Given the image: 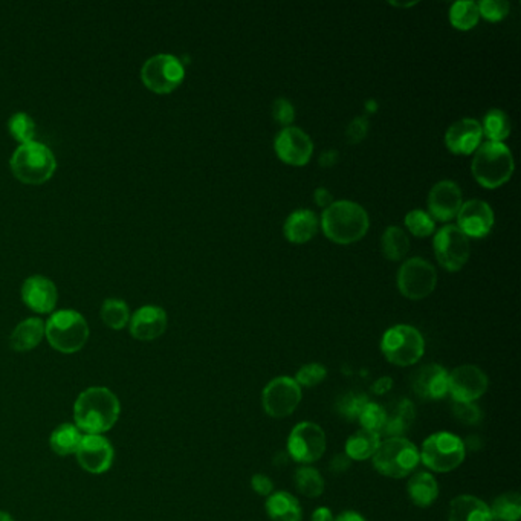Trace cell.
I'll list each match as a JSON object with an SVG mask.
<instances>
[{
    "label": "cell",
    "mask_w": 521,
    "mask_h": 521,
    "mask_svg": "<svg viewBox=\"0 0 521 521\" xmlns=\"http://www.w3.org/2000/svg\"><path fill=\"white\" fill-rule=\"evenodd\" d=\"M381 246H383L384 256L389 260H403L410 250L409 236L399 226H389L384 232Z\"/></svg>",
    "instance_id": "obj_32"
},
{
    "label": "cell",
    "mask_w": 521,
    "mask_h": 521,
    "mask_svg": "<svg viewBox=\"0 0 521 521\" xmlns=\"http://www.w3.org/2000/svg\"><path fill=\"white\" fill-rule=\"evenodd\" d=\"M381 476L390 478H409L421 463L419 448L407 438H387L381 440L372 458Z\"/></svg>",
    "instance_id": "obj_4"
},
{
    "label": "cell",
    "mask_w": 521,
    "mask_h": 521,
    "mask_svg": "<svg viewBox=\"0 0 521 521\" xmlns=\"http://www.w3.org/2000/svg\"><path fill=\"white\" fill-rule=\"evenodd\" d=\"M314 199L318 207L327 208L334 204V202H332V194H330L329 190L325 187L317 188V190H315Z\"/></svg>",
    "instance_id": "obj_49"
},
{
    "label": "cell",
    "mask_w": 521,
    "mask_h": 521,
    "mask_svg": "<svg viewBox=\"0 0 521 521\" xmlns=\"http://www.w3.org/2000/svg\"><path fill=\"white\" fill-rule=\"evenodd\" d=\"M448 521H494L491 509L482 498L469 494L454 497L448 509Z\"/></svg>",
    "instance_id": "obj_24"
},
{
    "label": "cell",
    "mask_w": 521,
    "mask_h": 521,
    "mask_svg": "<svg viewBox=\"0 0 521 521\" xmlns=\"http://www.w3.org/2000/svg\"><path fill=\"white\" fill-rule=\"evenodd\" d=\"M334 512L330 511L329 507H320L315 509L310 521H334Z\"/></svg>",
    "instance_id": "obj_50"
},
{
    "label": "cell",
    "mask_w": 521,
    "mask_h": 521,
    "mask_svg": "<svg viewBox=\"0 0 521 521\" xmlns=\"http://www.w3.org/2000/svg\"><path fill=\"white\" fill-rule=\"evenodd\" d=\"M272 118L276 119L277 123L281 124V126L290 128V124L294 123V119H296V109L288 99H277L272 104Z\"/></svg>",
    "instance_id": "obj_44"
},
{
    "label": "cell",
    "mask_w": 521,
    "mask_h": 521,
    "mask_svg": "<svg viewBox=\"0 0 521 521\" xmlns=\"http://www.w3.org/2000/svg\"><path fill=\"white\" fill-rule=\"evenodd\" d=\"M438 285V272L431 263L414 257L405 261L398 272V289L409 300H423L433 294Z\"/></svg>",
    "instance_id": "obj_10"
},
{
    "label": "cell",
    "mask_w": 521,
    "mask_h": 521,
    "mask_svg": "<svg viewBox=\"0 0 521 521\" xmlns=\"http://www.w3.org/2000/svg\"><path fill=\"white\" fill-rule=\"evenodd\" d=\"M369 133V119L365 117H358L347 126L346 139L349 144H358L367 137Z\"/></svg>",
    "instance_id": "obj_45"
},
{
    "label": "cell",
    "mask_w": 521,
    "mask_h": 521,
    "mask_svg": "<svg viewBox=\"0 0 521 521\" xmlns=\"http://www.w3.org/2000/svg\"><path fill=\"white\" fill-rule=\"evenodd\" d=\"M75 456L84 471L104 474L113 465L115 451L112 443L103 434H84Z\"/></svg>",
    "instance_id": "obj_15"
},
{
    "label": "cell",
    "mask_w": 521,
    "mask_h": 521,
    "mask_svg": "<svg viewBox=\"0 0 521 521\" xmlns=\"http://www.w3.org/2000/svg\"><path fill=\"white\" fill-rule=\"evenodd\" d=\"M101 318L110 329H123L130 321L128 303L118 298H108L101 306Z\"/></svg>",
    "instance_id": "obj_36"
},
{
    "label": "cell",
    "mask_w": 521,
    "mask_h": 521,
    "mask_svg": "<svg viewBox=\"0 0 521 521\" xmlns=\"http://www.w3.org/2000/svg\"><path fill=\"white\" fill-rule=\"evenodd\" d=\"M55 156L48 146L39 141L20 144L11 156V168L20 181L42 184L54 173Z\"/></svg>",
    "instance_id": "obj_7"
},
{
    "label": "cell",
    "mask_w": 521,
    "mask_h": 521,
    "mask_svg": "<svg viewBox=\"0 0 521 521\" xmlns=\"http://www.w3.org/2000/svg\"><path fill=\"white\" fill-rule=\"evenodd\" d=\"M84 434L75 427V423H62L55 428L50 438L51 450L57 456H71L79 450Z\"/></svg>",
    "instance_id": "obj_30"
},
{
    "label": "cell",
    "mask_w": 521,
    "mask_h": 521,
    "mask_svg": "<svg viewBox=\"0 0 521 521\" xmlns=\"http://www.w3.org/2000/svg\"><path fill=\"white\" fill-rule=\"evenodd\" d=\"M462 205V190L452 181H440L428 194V208L433 221H452L454 217H458Z\"/></svg>",
    "instance_id": "obj_17"
},
{
    "label": "cell",
    "mask_w": 521,
    "mask_h": 521,
    "mask_svg": "<svg viewBox=\"0 0 521 521\" xmlns=\"http://www.w3.org/2000/svg\"><path fill=\"white\" fill-rule=\"evenodd\" d=\"M381 352L390 365L409 367L422 359L425 339L413 326H393L383 335Z\"/></svg>",
    "instance_id": "obj_8"
},
{
    "label": "cell",
    "mask_w": 521,
    "mask_h": 521,
    "mask_svg": "<svg viewBox=\"0 0 521 521\" xmlns=\"http://www.w3.org/2000/svg\"><path fill=\"white\" fill-rule=\"evenodd\" d=\"M350 465H352V460L346 454H338L330 462V471L334 474H343L349 469Z\"/></svg>",
    "instance_id": "obj_48"
},
{
    "label": "cell",
    "mask_w": 521,
    "mask_h": 521,
    "mask_svg": "<svg viewBox=\"0 0 521 521\" xmlns=\"http://www.w3.org/2000/svg\"><path fill=\"white\" fill-rule=\"evenodd\" d=\"M405 226L416 237L431 236L434 232L433 217L422 210H413L405 216Z\"/></svg>",
    "instance_id": "obj_40"
},
{
    "label": "cell",
    "mask_w": 521,
    "mask_h": 521,
    "mask_svg": "<svg viewBox=\"0 0 521 521\" xmlns=\"http://www.w3.org/2000/svg\"><path fill=\"white\" fill-rule=\"evenodd\" d=\"M433 248L439 263L450 272L462 270L471 254L469 239L458 225H447L439 230L434 236Z\"/></svg>",
    "instance_id": "obj_13"
},
{
    "label": "cell",
    "mask_w": 521,
    "mask_h": 521,
    "mask_svg": "<svg viewBox=\"0 0 521 521\" xmlns=\"http://www.w3.org/2000/svg\"><path fill=\"white\" fill-rule=\"evenodd\" d=\"M320 221L314 212L310 210H297L292 213L285 222V237L290 243H306L310 239H314L315 234L318 232Z\"/></svg>",
    "instance_id": "obj_25"
},
{
    "label": "cell",
    "mask_w": 521,
    "mask_h": 521,
    "mask_svg": "<svg viewBox=\"0 0 521 521\" xmlns=\"http://www.w3.org/2000/svg\"><path fill=\"white\" fill-rule=\"evenodd\" d=\"M494 212L485 201H468L458 214V228L469 239H482L491 232Z\"/></svg>",
    "instance_id": "obj_18"
},
{
    "label": "cell",
    "mask_w": 521,
    "mask_h": 521,
    "mask_svg": "<svg viewBox=\"0 0 521 521\" xmlns=\"http://www.w3.org/2000/svg\"><path fill=\"white\" fill-rule=\"evenodd\" d=\"M121 403L106 387H89L74 403L75 427L84 434H103L118 422Z\"/></svg>",
    "instance_id": "obj_1"
},
{
    "label": "cell",
    "mask_w": 521,
    "mask_h": 521,
    "mask_svg": "<svg viewBox=\"0 0 521 521\" xmlns=\"http://www.w3.org/2000/svg\"><path fill=\"white\" fill-rule=\"evenodd\" d=\"M44 336V323L40 318L31 317L17 325L11 334L10 345L17 352H28L40 345Z\"/></svg>",
    "instance_id": "obj_28"
},
{
    "label": "cell",
    "mask_w": 521,
    "mask_h": 521,
    "mask_svg": "<svg viewBox=\"0 0 521 521\" xmlns=\"http://www.w3.org/2000/svg\"><path fill=\"white\" fill-rule=\"evenodd\" d=\"M471 168L472 175L482 187L494 190L511 179L516 166L507 146L488 141L476 150Z\"/></svg>",
    "instance_id": "obj_3"
},
{
    "label": "cell",
    "mask_w": 521,
    "mask_h": 521,
    "mask_svg": "<svg viewBox=\"0 0 521 521\" xmlns=\"http://www.w3.org/2000/svg\"><path fill=\"white\" fill-rule=\"evenodd\" d=\"M167 329V314L163 308L146 305L130 317V334L139 341H152Z\"/></svg>",
    "instance_id": "obj_21"
},
{
    "label": "cell",
    "mask_w": 521,
    "mask_h": 521,
    "mask_svg": "<svg viewBox=\"0 0 521 521\" xmlns=\"http://www.w3.org/2000/svg\"><path fill=\"white\" fill-rule=\"evenodd\" d=\"M22 298L35 312L48 314L57 305L59 294L54 281L48 277L33 276L28 277L22 285Z\"/></svg>",
    "instance_id": "obj_22"
},
{
    "label": "cell",
    "mask_w": 521,
    "mask_h": 521,
    "mask_svg": "<svg viewBox=\"0 0 521 521\" xmlns=\"http://www.w3.org/2000/svg\"><path fill=\"white\" fill-rule=\"evenodd\" d=\"M478 14L488 22H500L509 14L511 5L505 0H482L478 4Z\"/></svg>",
    "instance_id": "obj_42"
},
{
    "label": "cell",
    "mask_w": 521,
    "mask_h": 521,
    "mask_svg": "<svg viewBox=\"0 0 521 521\" xmlns=\"http://www.w3.org/2000/svg\"><path fill=\"white\" fill-rule=\"evenodd\" d=\"M251 488L260 497H270L274 492V483L265 474H254L251 478Z\"/></svg>",
    "instance_id": "obj_46"
},
{
    "label": "cell",
    "mask_w": 521,
    "mask_h": 521,
    "mask_svg": "<svg viewBox=\"0 0 521 521\" xmlns=\"http://www.w3.org/2000/svg\"><path fill=\"white\" fill-rule=\"evenodd\" d=\"M452 414L467 425H476L482 419V410L476 403H452Z\"/></svg>",
    "instance_id": "obj_43"
},
{
    "label": "cell",
    "mask_w": 521,
    "mask_h": 521,
    "mask_svg": "<svg viewBox=\"0 0 521 521\" xmlns=\"http://www.w3.org/2000/svg\"><path fill=\"white\" fill-rule=\"evenodd\" d=\"M483 135L492 143H503L511 135V121L500 109H491L485 115L482 126Z\"/></svg>",
    "instance_id": "obj_33"
},
{
    "label": "cell",
    "mask_w": 521,
    "mask_h": 521,
    "mask_svg": "<svg viewBox=\"0 0 521 521\" xmlns=\"http://www.w3.org/2000/svg\"><path fill=\"white\" fill-rule=\"evenodd\" d=\"M407 494L416 507H430L438 500V480L431 472H413L407 482Z\"/></svg>",
    "instance_id": "obj_26"
},
{
    "label": "cell",
    "mask_w": 521,
    "mask_h": 521,
    "mask_svg": "<svg viewBox=\"0 0 521 521\" xmlns=\"http://www.w3.org/2000/svg\"><path fill=\"white\" fill-rule=\"evenodd\" d=\"M367 403H369L367 394L359 393V392H349V393L343 394L336 401L335 409L347 421H358L359 413L363 412Z\"/></svg>",
    "instance_id": "obj_37"
},
{
    "label": "cell",
    "mask_w": 521,
    "mask_h": 521,
    "mask_svg": "<svg viewBox=\"0 0 521 521\" xmlns=\"http://www.w3.org/2000/svg\"><path fill=\"white\" fill-rule=\"evenodd\" d=\"M392 387H393V379L390 376H383V378L374 381V385H372V393L376 394V396H384V394L389 393Z\"/></svg>",
    "instance_id": "obj_47"
},
{
    "label": "cell",
    "mask_w": 521,
    "mask_h": 521,
    "mask_svg": "<svg viewBox=\"0 0 521 521\" xmlns=\"http://www.w3.org/2000/svg\"><path fill=\"white\" fill-rule=\"evenodd\" d=\"M294 485H296L297 491L308 498H317V497L323 496L326 489L325 478L321 476V472L317 468L309 467V465L297 469L296 474H294Z\"/></svg>",
    "instance_id": "obj_31"
},
{
    "label": "cell",
    "mask_w": 521,
    "mask_h": 521,
    "mask_svg": "<svg viewBox=\"0 0 521 521\" xmlns=\"http://www.w3.org/2000/svg\"><path fill=\"white\" fill-rule=\"evenodd\" d=\"M491 516L494 521H518L521 516V497L518 492H505L492 502Z\"/></svg>",
    "instance_id": "obj_34"
},
{
    "label": "cell",
    "mask_w": 521,
    "mask_h": 521,
    "mask_svg": "<svg viewBox=\"0 0 521 521\" xmlns=\"http://www.w3.org/2000/svg\"><path fill=\"white\" fill-rule=\"evenodd\" d=\"M266 514L270 521H301L303 520V509L297 497L289 492H272L266 497Z\"/></svg>",
    "instance_id": "obj_27"
},
{
    "label": "cell",
    "mask_w": 521,
    "mask_h": 521,
    "mask_svg": "<svg viewBox=\"0 0 521 521\" xmlns=\"http://www.w3.org/2000/svg\"><path fill=\"white\" fill-rule=\"evenodd\" d=\"M11 135L20 143H30L34 138L35 123L30 115L25 112H17L8 121Z\"/></svg>",
    "instance_id": "obj_39"
},
{
    "label": "cell",
    "mask_w": 521,
    "mask_h": 521,
    "mask_svg": "<svg viewBox=\"0 0 521 521\" xmlns=\"http://www.w3.org/2000/svg\"><path fill=\"white\" fill-rule=\"evenodd\" d=\"M0 521H14L8 512L0 511Z\"/></svg>",
    "instance_id": "obj_53"
},
{
    "label": "cell",
    "mask_w": 521,
    "mask_h": 521,
    "mask_svg": "<svg viewBox=\"0 0 521 521\" xmlns=\"http://www.w3.org/2000/svg\"><path fill=\"white\" fill-rule=\"evenodd\" d=\"M141 77L148 89L166 94L183 83L185 70L183 62L175 55L156 54L144 63Z\"/></svg>",
    "instance_id": "obj_12"
},
{
    "label": "cell",
    "mask_w": 521,
    "mask_h": 521,
    "mask_svg": "<svg viewBox=\"0 0 521 521\" xmlns=\"http://www.w3.org/2000/svg\"><path fill=\"white\" fill-rule=\"evenodd\" d=\"M396 6H413L414 4H393Z\"/></svg>",
    "instance_id": "obj_55"
},
{
    "label": "cell",
    "mask_w": 521,
    "mask_h": 521,
    "mask_svg": "<svg viewBox=\"0 0 521 521\" xmlns=\"http://www.w3.org/2000/svg\"><path fill=\"white\" fill-rule=\"evenodd\" d=\"M303 392L289 376H279L266 384L261 392V407L270 418L285 419L296 412L300 405Z\"/></svg>",
    "instance_id": "obj_9"
},
{
    "label": "cell",
    "mask_w": 521,
    "mask_h": 521,
    "mask_svg": "<svg viewBox=\"0 0 521 521\" xmlns=\"http://www.w3.org/2000/svg\"><path fill=\"white\" fill-rule=\"evenodd\" d=\"M381 443V436L367 430H358L346 440V456L355 462H365L367 459L374 458V452Z\"/></svg>",
    "instance_id": "obj_29"
},
{
    "label": "cell",
    "mask_w": 521,
    "mask_h": 521,
    "mask_svg": "<svg viewBox=\"0 0 521 521\" xmlns=\"http://www.w3.org/2000/svg\"><path fill=\"white\" fill-rule=\"evenodd\" d=\"M336 163H338V152H335V150H327L320 156L321 167H334Z\"/></svg>",
    "instance_id": "obj_51"
},
{
    "label": "cell",
    "mask_w": 521,
    "mask_h": 521,
    "mask_svg": "<svg viewBox=\"0 0 521 521\" xmlns=\"http://www.w3.org/2000/svg\"><path fill=\"white\" fill-rule=\"evenodd\" d=\"M385 418H387L385 407L381 405V403L369 401V403H365L363 412L359 413L358 422L363 430L374 431V433H381L384 423H385Z\"/></svg>",
    "instance_id": "obj_38"
},
{
    "label": "cell",
    "mask_w": 521,
    "mask_h": 521,
    "mask_svg": "<svg viewBox=\"0 0 521 521\" xmlns=\"http://www.w3.org/2000/svg\"><path fill=\"white\" fill-rule=\"evenodd\" d=\"M480 14L476 2H456L450 10V22L456 30H472L478 25Z\"/></svg>",
    "instance_id": "obj_35"
},
{
    "label": "cell",
    "mask_w": 521,
    "mask_h": 521,
    "mask_svg": "<svg viewBox=\"0 0 521 521\" xmlns=\"http://www.w3.org/2000/svg\"><path fill=\"white\" fill-rule=\"evenodd\" d=\"M334 521H367L365 516H361L356 511L341 512L339 516H335Z\"/></svg>",
    "instance_id": "obj_52"
},
{
    "label": "cell",
    "mask_w": 521,
    "mask_h": 521,
    "mask_svg": "<svg viewBox=\"0 0 521 521\" xmlns=\"http://www.w3.org/2000/svg\"><path fill=\"white\" fill-rule=\"evenodd\" d=\"M327 448L325 430L314 422L297 423L288 438L290 458L301 465L318 462Z\"/></svg>",
    "instance_id": "obj_11"
},
{
    "label": "cell",
    "mask_w": 521,
    "mask_h": 521,
    "mask_svg": "<svg viewBox=\"0 0 521 521\" xmlns=\"http://www.w3.org/2000/svg\"><path fill=\"white\" fill-rule=\"evenodd\" d=\"M367 109H369V112H376V103H374V99H370L369 103H367Z\"/></svg>",
    "instance_id": "obj_54"
},
{
    "label": "cell",
    "mask_w": 521,
    "mask_h": 521,
    "mask_svg": "<svg viewBox=\"0 0 521 521\" xmlns=\"http://www.w3.org/2000/svg\"><path fill=\"white\" fill-rule=\"evenodd\" d=\"M489 379L478 365H460L448 374V393L454 403H476L488 392Z\"/></svg>",
    "instance_id": "obj_14"
},
{
    "label": "cell",
    "mask_w": 521,
    "mask_h": 521,
    "mask_svg": "<svg viewBox=\"0 0 521 521\" xmlns=\"http://www.w3.org/2000/svg\"><path fill=\"white\" fill-rule=\"evenodd\" d=\"M274 148L283 163L301 167L309 163L314 153V143L301 128H285L277 135Z\"/></svg>",
    "instance_id": "obj_16"
},
{
    "label": "cell",
    "mask_w": 521,
    "mask_h": 521,
    "mask_svg": "<svg viewBox=\"0 0 521 521\" xmlns=\"http://www.w3.org/2000/svg\"><path fill=\"white\" fill-rule=\"evenodd\" d=\"M327 378V369L320 363H310L301 367L296 374V383L300 385L301 389H312L318 384L323 383Z\"/></svg>",
    "instance_id": "obj_41"
},
{
    "label": "cell",
    "mask_w": 521,
    "mask_h": 521,
    "mask_svg": "<svg viewBox=\"0 0 521 521\" xmlns=\"http://www.w3.org/2000/svg\"><path fill=\"white\" fill-rule=\"evenodd\" d=\"M385 423L379 436L387 438H403L407 430L412 427L414 418H416V409L414 403L409 398L396 399L385 407Z\"/></svg>",
    "instance_id": "obj_23"
},
{
    "label": "cell",
    "mask_w": 521,
    "mask_h": 521,
    "mask_svg": "<svg viewBox=\"0 0 521 521\" xmlns=\"http://www.w3.org/2000/svg\"><path fill=\"white\" fill-rule=\"evenodd\" d=\"M448 372L440 365H422L412 376V387L423 401H440L448 394Z\"/></svg>",
    "instance_id": "obj_19"
},
{
    "label": "cell",
    "mask_w": 521,
    "mask_h": 521,
    "mask_svg": "<svg viewBox=\"0 0 521 521\" xmlns=\"http://www.w3.org/2000/svg\"><path fill=\"white\" fill-rule=\"evenodd\" d=\"M44 335L55 350L62 354H75L88 343V321L77 310H57L46 321Z\"/></svg>",
    "instance_id": "obj_5"
},
{
    "label": "cell",
    "mask_w": 521,
    "mask_h": 521,
    "mask_svg": "<svg viewBox=\"0 0 521 521\" xmlns=\"http://www.w3.org/2000/svg\"><path fill=\"white\" fill-rule=\"evenodd\" d=\"M482 124L478 119L456 121L445 133V146L454 155H471L482 146Z\"/></svg>",
    "instance_id": "obj_20"
},
{
    "label": "cell",
    "mask_w": 521,
    "mask_h": 521,
    "mask_svg": "<svg viewBox=\"0 0 521 521\" xmlns=\"http://www.w3.org/2000/svg\"><path fill=\"white\" fill-rule=\"evenodd\" d=\"M419 456L430 471L445 474L462 465L467 458V445L454 433L438 431L423 440Z\"/></svg>",
    "instance_id": "obj_6"
},
{
    "label": "cell",
    "mask_w": 521,
    "mask_h": 521,
    "mask_svg": "<svg viewBox=\"0 0 521 521\" xmlns=\"http://www.w3.org/2000/svg\"><path fill=\"white\" fill-rule=\"evenodd\" d=\"M326 237L338 245L361 241L369 232V214L365 208L350 201L334 202L321 216Z\"/></svg>",
    "instance_id": "obj_2"
}]
</instances>
